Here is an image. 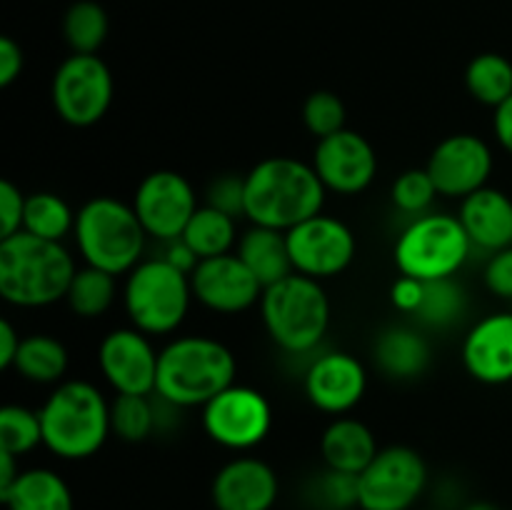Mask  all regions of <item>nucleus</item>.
Returning <instances> with one entry per match:
<instances>
[{
  "instance_id": "2f4dec72",
  "label": "nucleus",
  "mask_w": 512,
  "mask_h": 510,
  "mask_svg": "<svg viewBox=\"0 0 512 510\" xmlns=\"http://www.w3.org/2000/svg\"><path fill=\"white\" fill-rule=\"evenodd\" d=\"M108 30V13L95 0H78L63 15V38L73 53H98Z\"/></svg>"
},
{
  "instance_id": "a18cd8bd",
  "label": "nucleus",
  "mask_w": 512,
  "mask_h": 510,
  "mask_svg": "<svg viewBox=\"0 0 512 510\" xmlns=\"http://www.w3.org/2000/svg\"><path fill=\"white\" fill-rule=\"evenodd\" d=\"M20 335L15 330V325L10 323L8 318L0 320V368L10 370L15 363V355H18L20 348Z\"/></svg>"
},
{
  "instance_id": "9b49d317",
  "label": "nucleus",
  "mask_w": 512,
  "mask_h": 510,
  "mask_svg": "<svg viewBox=\"0 0 512 510\" xmlns=\"http://www.w3.org/2000/svg\"><path fill=\"white\" fill-rule=\"evenodd\" d=\"M203 430L215 445L235 453H248L268 438L273 408L260 390L233 383L203 405Z\"/></svg>"
},
{
  "instance_id": "cd10ccee",
  "label": "nucleus",
  "mask_w": 512,
  "mask_h": 510,
  "mask_svg": "<svg viewBox=\"0 0 512 510\" xmlns=\"http://www.w3.org/2000/svg\"><path fill=\"white\" fill-rule=\"evenodd\" d=\"M115 295H118V275L105 273L93 265H83L75 270L73 280H70L65 303L78 318L93 320L108 313L110 305L115 303Z\"/></svg>"
},
{
  "instance_id": "a19ab883",
  "label": "nucleus",
  "mask_w": 512,
  "mask_h": 510,
  "mask_svg": "<svg viewBox=\"0 0 512 510\" xmlns=\"http://www.w3.org/2000/svg\"><path fill=\"white\" fill-rule=\"evenodd\" d=\"M25 65L23 48L10 35L0 38V88H10L20 78Z\"/></svg>"
},
{
  "instance_id": "49530a36",
  "label": "nucleus",
  "mask_w": 512,
  "mask_h": 510,
  "mask_svg": "<svg viewBox=\"0 0 512 510\" xmlns=\"http://www.w3.org/2000/svg\"><path fill=\"white\" fill-rule=\"evenodd\" d=\"M20 458H15L13 453H5L0 450V490L10 488L15 483V478L20 475Z\"/></svg>"
},
{
  "instance_id": "f704fd0d",
  "label": "nucleus",
  "mask_w": 512,
  "mask_h": 510,
  "mask_svg": "<svg viewBox=\"0 0 512 510\" xmlns=\"http://www.w3.org/2000/svg\"><path fill=\"white\" fill-rule=\"evenodd\" d=\"M438 195V188H435L433 178L425 168L403 170L390 188V200H393L395 210L410 215V218L430 213V205Z\"/></svg>"
},
{
  "instance_id": "a878e982",
  "label": "nucleus",
  "mask_w": 512,
  "mask_h": 510,
  "mask_svg": "<svg viewBox=\"0 0 512 510\" xmlns=\"http://www.w3.org/2000/svg\"><path fill=\"white\" fill-rule=\"evenodd\" d=\"M70 355L63 340L50 333H30L20 340L13 368L23 380L35 385H58L68 373Z\"/></svg>"
},
{
  "instance_id": "79ce46f5",
  "label": "nucleus",
  "mask_w": 512,
  "mask_h": 510,
  "mask_svg": "<svg viewBox=\"0 0 512 510\" xmlns=\"http://www.w3.org/2000/svg\"><path fill=\"white\" fill-rule=\"evenodd\" d=\"M423 290H425L423 280L410 278V275H400V278L393 283V288H390V300H393V305L400 310V313L413 315L415 310H418L420 300H423Z\"/></svg>"
},
{
  "instance_id": "20e7f679",
  "label": "nucleus",
  "mask_w": 512,
  "mask_h": 510,
  "mask_svg": "<svg viewBox=\"0 0 512 510\" xmlns=\"http://www.w3.org/2000/svg\"><path fill=\"white\" fill-rule=\"evenodd\" d=\"M43 448L60 460H88L113 435L110 403L88 380H63L40 405Z\"/></svg>"
},
{
  "instance_id": "f257e3e1",
  "label": "nucleus",
  "mask_w": 512,
  "mask_h": 510,
  "mask_svg": "<svg viewBox=\"0 0 512 510\" xmlns=\"http://www.w3.org/2000/svg\"><path fill=\"white\" fill-rule=\"evenodd\" d=\"M325 185L310 163L290 155H273L245 173V218L250 225L290 230L323 213Z\"/></svg>"
},
{
  "instance_id": "5701e85b",
  "label": "nucleus",
  "mask_w": 512,
  "mask_h": 510,
  "mask_svg": "<svg viewBox=\"0 0 512 510\" xmlns=\"http://www.w3.org/2000/svg\"><path fill=\"white\" fill-rule=\"evenodd\" d=\"M378 438L358 418L340 415L320 435V455L325 468L360 475L378 455Z\"/></svg>"
},
{
  "instance_id": "f03ea898",
  "label": "nucleus",
  "mask_w": 512,
  "mask_h": 510,
  "mask_svg": "<svg viewBox=\"0 0 512 510\" xmlns=\"http://www.w3.org/2000/svg\"><path fill=\"white\" fill-rule=\"evenodd\" d=\"M73 255L63 243L20 233L0 240V298L23 310H38L65 300L73 280Z\"/></svg>"
},
{
  "instance_id": "a211bd4d",
  "label": "nucleus",
  "mask_w": 512,
  "mask_h": 510,
  "mask_svg": "<svg viewBox=\"0 0 512 510\" xmlns=\"http://www.w3.org/2000/svg\"><path fill=\"white\" fill-rule=\"evenodd\" d=\"M305 398L320 413L340 418L358 408L368 390V370L363 360L345 350H328L310 360L303 375Z\"/></svg>"
},
{
  "instance_id": "09e8293b",
  "label": "nucleus",
  "mask_w": 512,
  "mask_h": 510,
  "mask_svg": "<svg viewBox=\"0 0 512 510\" xmlns=\"http://www.w3.org/2000/svg\"><path fill=\"white\" fill-rule=\"evenodd\" d=\"M415 510H418V508H415Z\"/></svg>"
},
{
  "instance_id": "ddd939ff",
  "label": "nucleus",
  "mask_w": 512,
  "mask_h": 510,
  "mask_svg": "<svg viewBox=\"0 0 512 510\" xmlns=\"http://www.w3.org/2000/svg\"><path fill=\"white\" fill-rule=\"evenodd\" d=\"M130 205L148 238L168 243L185 233L200 203L195 188L183 173L153 170L138 183Z\"/></svg>"
},
{
  "instance_id": "473e14b6",
  "label": "nucleus",
  "mask_w": 512,
  "mask_h": 510,
  "mask_svg": "<svg viewBox=\"0 0 512 510\" xmlns=\"http://www.w3.org/2000/svg\"><path fill=\"white\" fill-rule=\"evenodd\" d=\"M113 435L125 443H143L158 433V410L155 395H115L110 403Z\"/></svg>"
},
{
  "instance_id": "4c0bfd02",
  "label": "nucleus",
  "mask_w": 512,
  "mask_h": 510,
  "mask_svg": "<svg viewBox=\"0 0 512 510\" xmlns=\"http://www.w3.org/2000/svg\"><path fill=\"white\" fill-rule=\"evenodd\" d=\"M205 203L233 218H245V175H218L205 190Z\"/></svg>"
},
{
  "instance_id": "423d86ee",
  "label": "nucleus",
  "mask_w": 512,
  "mask_h": 510,
  "mask_svg": "<svg viewBox=\"0 0 512 510\" xmlns=\"http://www.w3.org/2000/svg\"><path fill=\"white\" fill-rule=\"evenodd\" d=\"M258 305L265 333L283 353H313L328 335L333 310L320 280L290 273L268 285Z\"/></svg>"
},
{
  "instance_id": "c756f323",
  "label": "nucleus",
  "mask_w": 512,
  "mask_h": 510,
  "mask_svg": "<svg viewBox=\"0 0 512 510\" xmlns=\"http://www.w3.org/2000/svg\"><path fill=\"white\" fill-rule=\"evenodd\" d=\"M75 228V210L58 193L38 190L25 198L23 230L35 238L63 243Z\"/></svg>"
},
{
  "instance_id": "9d476101",
  "label": "nucleus",
  "mask_w": 512,
  "mask_h": 510,
  "mask_svg": "<svg viewBox=\"0 0 512 510\" xmlns=\"http://www.w3.org/2000/svg\"><path fill=\"white\" fill-rule=\"evenodd\" d=\"M428 463L408 445L380 448L358 475L360 510H415L428 490Z\"/></svg>"
},
{
  "instance_id": "7ed1b4c3",
  "label": "nucleus",
  "mask_w": 512,
  "mask_h": 510,
  "mask_svg": "<svg viewBox=\"0 0 512 510\" xmlns=\"http://www.w3.org/2000/svg\"><path fill=\"white\" fill-rule=\"evenodd\" d=\"M233 350L210 335H178L160 348L155 395L175 408H203L235 383Z\"/></svg>"
},
{
  "instance_id": "ea45409f",
  "label": "nucleus",
  "mask_w": 512,
  "mask_h": 510,
  "mask_svg": "<svg viewBox=\"0 0 512 510\" xmlns=\"http://www.w3.org/2000/svg\"><path fill=\"white\" fill-rule=\"evenodd\" d=\"M485 288L503 300H512V245L488 258L483 270Z\"/></svg>"
},
{
  "instance_id": "72a5a7b5",
  "label": "nucleus",
  "mask_w": 512,
  "mask_h": 510,
  "mask_svg": "<svg viewBox=\"0 0 512 510\" xmlns=\"http://www.w3.org/2000/svg\"><path fill=\"white\" fill-rule=\"evenodd\" d=\"M40 445H43V423H40L38 410L15 403L3 405L0 408V450L23 458Z\"/></svg>"
},
{
  "instance_id": "7c9ffc66",
  "label": "nucleus",
  "mask_w": 512,
  "mask_h": 510,
  "mask_svg": "<svg viewBox=\"0 0 512 510\" xmlns=\"http://www.w3.org/2000/svg\"><path fill=\"white\" fill-rule=\"evenodd\" d=\"M423 300L413 313L415 323L423 328H453L468 310V295L455 278L423 280Z\"/></svg>"
},
{
  "instance_id": "4be33fe9",
  "label": "nucleus",
  "mask_w": 512,
  "mask_h": 510,
  "mask_svg": "<svg viewBox=\"0 0 512 510\" xmlns=\"http://www.w3.org/2000/svg\"><path fill=\"white\" fill-rule=\"evenodd\" d=\"M433 350L423 330L410 325H390L375 335L373 360L383 375L393 380H415L428 370Z\"/></svg>"
},
{
  "instance_id": "e433bc0d",
  "label": "nucleus",
  "mask_w": 512,
  "mask_h": 510,
  "mask_svg": "<svg viewBox=\"0 0 512 510\" xmlns=\"http://www.w3.org/2000/svg\"><path fill=\"white\" fill-rule=\"evenodd\" d=\"M310 495L323 510L358 508V475L325 468L310 485Z\"/></svg>"
},
{
  "instance_id": "393cba45",
  "label": "nucleus",
  "mask_w": 512,
  "mask_h": 510,
  "mask_svg": "<svg viewBox=\"0 0 512 510\" xmlns=\"http://www.w3.org/2000/svg\"><path fill=\"white\" fill-rule=\"evenodd\" d=\"M235 253L250 268V273L263 283V288L288 278L293 270V260L288 253V240L283 230L250 225L238 238Z\"/></svg>"
},
{
  "instance_id": "c85d7f7f",
  "label": "nucleus",
  "mask_w": 512,
  "mask_h": 510,
  "mask_svg": "<svg viewBox=\"0 0 512 510\" xmlns=\"http://www.w3.org/2000/svg\"><path fill=\"white\" fill-rule=\"evenodd\" d=\"M465 88L480 105L498 108L512 95V63L500 53H480L465 68Z\"/></svg>"
},
{
  "instance_id": "b1692460",
  "label": "nucleus",
  "mask_w": 512,
  "mask_h": 510,
  "mask_svg": "<svg viewBox=\"0 0 512 510\" xmlns=\"http://www.w3.org/2000/svg\"><path fill=\"white\" fill-rule=\"evenodd\" d=\"M0 500L5 510H75L73 490L53 468H23Z\"/></svg>"
},
{
  "instance_id": "bb28decb",
  "label": "nucleus",
  "mask_w": 512,
  "mask_h": 510,
  "mask_svg": "<svg viewBox=\"0 0 512 510\" xmlns=\"http://www.w3.org/2000/svg\"><path fill=\"white\" fill-rule=\"evenodd\" d=\"M185 243L193 248V253L203 258H215V255L233 253L238 245V218L203 203L190 218L188 228L180 235Z\"/></svg>"
},
{
  "instance_id": "0eeeda50",
  "label": "nucleus",
  "mask_w": 512,
  "mask_h": 510,
  "mask_svg": "<svg viewBox=\"0 0 512 510\" xmlns=\"http://www.w3.org/2000/svg\"><path fill=\"white\" fill-rule=\"evenodd\" d=\"M193 285L190 275L165 258H143L123 283V308L130 325L145 335H170L185 323Z\"/></svg>"
},
{
  "instance_id": "4468645a",
  "label": "nucleus",
  "mask_w": 512,
  "mask_h": 510,
  "mask_svg": "<svg viewBox=\"0 0 512 510\" xmlns=\"http://www.w3.org/2000/svg\"><path fill=\"white\" fill-rule=\"evenodd\" d=\"M493 168V150L475 133H453L443 138L425 165L438 193L453 200H463L485 188Z\"/></svg>"
},
{
  "instance_id": "f3484780",
  "label": "nucleus",
  "mask_w": 512,
  "mask_h": 510,
  "mask_svg": "<svg viewBox=\"0 0 512 510\" xmlns=\"http://www.w3.org/2000/svg\"><path fill=\"white\" fill-rule=\"evenodd\" d=\"M193 298L218 315H238L263 298V283L250 273L238 253L203 258L190 273Z\"/></svg>"
},
{
  "instance_id": "58836bf2",
  "label": "nucleus",
  "mask_w": 512,
  "mask_h": 510,
  "mask_svg": "<svg viewBox=\"0 0 512 510\" xmlns=\"http://www.w3.org/2000/svg\"><path fill=\"white\" fill-rule=\"evenodd\" d=\"M25 198L28 195H23V190L13 180L0 183V240L23 230Z\"/></svg>"
},
{
  "instance_id": "2eb2a0df",
  "label": "nucleus",
  "mask_w": 512,
  "mask_h": 510,
  "mask_svg": "<svg viewBox=\"0 0 512 510\" xmlns=\"http://www.w3.org/2000/svg\"><path fill=\"white\" fill-rule=\"evenodd\" d=\"M160 350L138 328H113L98 345V368L115 395H153Z\"/></svg>"
},
{
  "instance_id": "39448f33",
  "label": "nucleus",
  "mask_w": 512,
  "mask_h": 510,
  "mask_svg": "<svg viewBox=\"0 0 512 510\" xmlns=\"http://www.w3.org/2000/svg\"><path fill=\"white\" fill-rule=\"evenodd\" d=\"M73 238L85 265L113 275H128L148 243L133 205L113 195H95L75 210Z\"/></svg>"
},
{
  "instance_id": "c9c22d12",
  "label": "nucleus",
  "mask_w": 512,
  "mask_h": 510,
  "mask_svg": "<svg viewBox=\"0 0 512 510\" xmlns=\"http://www.w3.org/2000/svg\"><path fill=\"white\" fill-rule=\"evenodd\" d=\"M345 120H348V110H345L343 98L333 90H315L305 98L303 123L308 133H313L318 140L343 130Z\"/></svg>"
},
{
  "instance_id": "aec40b11",
  "label": "nucleus",
  "mask_w": 512,
  "mask_h": 510,
  "mask_svg": "<svg viewBox=\"0 0 512 510\" xmlns=\"http://www.w3.org/2000/svg\"><path fill=\"white\" fill-rule=\"evenodd\" d=\"M465 373L483 385L512 383V313H490L465 333L460 345Z\"/></svg>"
},
{
  "instance_id": "dca6fc26",
  "label": "nucleus",
  "mask_w": 512,
  "mask_h": 510,
  "mask_svg": "<svg viewBox=\"0 0 512 510\" xmlns=\"http://www.w3.org/2000/svg\"><path fill=\"white\" fill-rule=\"evenodd\" d=\"M310 165L328 193L360 195L378 175V153L365 135L343 128L318 140Z\"/></svg>"
},
{
  "instance_id": "37998d69",
  "label": "nucleus",
  "mask_w": 512,
  "mask_h": 510,
  "mask_svg": "<svg viewBox=\"0 0 512 510\" xmlns=\"http://www.w3.org/2000/svg\"><path fill=\"white\" fill-rule=\"evenodd\" d=\"M160 245H163V253H160V258H165L168 263H173L175 268H180L183 273L190 275L195 270V265L200 263L198 255L193 253V248H190L183 238L168 240V243H160Z\"/></svg>"
},
{
  "instance_id": "6ab92c4d",
  "label": "nucleus",
  "mask_w": 512,
  "mask_h": 510,
  "mask_svg": "<svg viewBox=\"0 0 512 510\" xmlns=\"http://www.w3.org/2000/svg\"><path fill=\"white\" fill-rule=\"evenodd\" d=\"M280 498V478L270 463L243 455L220 465L210 483L215 510H273Z\"/></svg>"
},
{
  "instance_id": "c03bdc74",
  "label": "nucleus",
  "mask_w": 512,
  "mask_h": 510,
  "mask_svg": "<svg viewBox=\"0 0 512 510\" xmlns=\"http://www.w3.org/2000/svg\"><path fill=\"white\" fill-rule=\"evenodd\" d=\"M493 133L505 153L512 155V95L493 110Z\"/></svg>"
},
{
  "instance_id": "412c9836",
  "label": "nucleus",
  "mask_w": 512,
  "mask_h": 510,
  "mask_svg": "<svg viewBox=\"0 0 512 510\" xmlns=\"http://www.w3.org/2000/svg\"><path fill=\"white\" fill-rule=\"evenodd\" d=\"M458 218L468 233L473 250L493 255L512 245V198L500 188L475 190L460 200Z\"/></svg>"
},
{
  "instance_id": "6e6552de",
  "label": "nucleus",
  "mask_w": 512,
  "mask_h": 510,
  "mask_svg": "<svg viewBox=\"0 0 512 510\" xmlns=\"http://www.w3.org/2000/svg\"><path fill=\"white\" fill-rule=\"evenodd\" d=\"M473 243L458 215L425 213L410 220L395 240L393 258L400 275L418 280L455 278L470 260Z\"/></svg>"
},
{
  "instance_id": "1a4fd4ad",
  "label": "nucleus",
  "mask_w": 512,
  "mask_h": 510,
  "mask_svg": "<svg viewBox=\"0 0 512 510\" xmlns=\"http://www.w3.org/2000/svg\"><path fill=\"white\" fill-rule=\"evenodd\" d=\"M113 73L98 53H73L55 68L50 103L55 115L73 128H90L113 105Z\"/></svg>"
},
{
  "instance_id": "f8f14e48",
  "label": "nucleus",
  "mask_w": 512,
  "mask_h": 510,
  "mask_svg": "<svg viewBox=\"0 0 512 510\" xmlns=\"http://www.w3.org/2000/svg\"><path fill=\"white\" fill-rule=\"evenodd\" d=\"M285 240L295 273L320 283L345 273L358 253V238L350 225L328 213H318L285 230Z\"/></svg>"
},
{
  "instance_id": "de8ad7c7",
  "label": "nucleus",
  "mask_w": 512,
  "mask_h": 510,
  "mask_svg": "<svg viewBox=\"0 0 512 510\" xmlns=\"http://www.w3.org/2000/svg\"><path fill=\"white\" fill-rule=\"evenodd\" d=\"M460 510H500L495 503H488V500H473V503L463 505Z\"/></svg>"
}]
</instances>
